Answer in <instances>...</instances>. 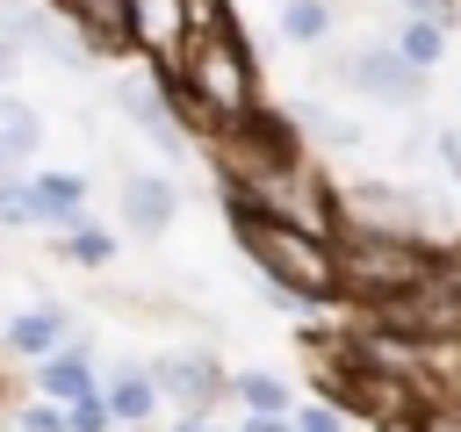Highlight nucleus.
Masks as SVG:
<instances>
[{"label":"nucleus","mask_w":461,"mask_h":432,"mask_svg":"<svg viewBox=\"0 0 461 432\" xmlns=\"http://www.w3.org/2000/svg\"><path fill=\"white\" fill-rule=\"evenodd\" d=\"M166 86H173V108L187 130L216 137L245 115H259V65L245 50V29H202V36H180L173 65H158Z\"/></svg>","instance_id":"f257e3e1"},{"label":"nucleus","mask_w":461,"mask_h":432,"mask_svg":"<svg viewBox=\"0 0 461 432\" xmlns=\"http://www.w3.org/2000/svg\"><path fill=\"white\" fill-rule=\"evenodd\" d=\"M223 209H230V238H238V252L267 274V288L281 295V302H331L339 295V252H331V238H317V230H303V223H281V216H267V209H252V202H230L223 194Z\"/></svg>","instance_id":"f03ea898"},{"label":"nucleus","mask_w":461,"mask_h":432,"mask_svg":"<svg viewBox=\"0 0 461 432\" xmlns=\"http://www.w3.org/2000/svg\"><path fill=\"white\" fill-rule=\"evenodd\" d=\"M331 252H339V295H353L360 310L432 281L447 259L425 245V238H403V230H360V223H339L331 230Z\"/></svg>","instance_id":"7ed1b4c3"},{"label":"nucleus","mask_w":461,"mask_h":432,"mask_svg":"<svg viewBox=\"0 0 461 432\" xmlns=\"http://www.w3.org/2000/svg\"><path fill=\"white\" fill-rule=\"evenodd\" d=\"M115 108H122V122H137L158 151H187V122H180V108H173V86H166V72L144 58L137 72H115Z\"/></svg>","instance_id":"20e7f679"},{"label":"nucleus","mask_w":461,"mask_h":432,"mask_svg":"<svg viewBox=\"0 0 461 432\" xmlns=\"http://www.w3.org/2000/svg\"><path fill=\"white\" fill-rule=\"evenodd\" d=\"M339 79H346L360 101H389V108H411L418 86H425V72H418L396 43H360L353 58H339Z\"/></svg>","instance_id":"39448f33"},{"label":"nucleus","mask_w":461,"mask_h":432,"mask_svg":"<svg viewBox=\"0 0 461 432\" xmlns=\"http://www.w3.org/2000/svg\"><path fill=\"white\" fill-rule=\"evenodd\" d=\"M151 382H158V396H173L180 410H202V418L230 396V382H223V367L209 353H158L151 360Z\"/></svg>","instance_id":"423d86ee"},{"label":"nucleus","mask_w":461,"mask_h":432,"mask_svg":"<svg viewBox=\"0 0 461 432\" xmlns=\"http://www.w3.org/2000/svg\"><path fill=\"white\" fill-rule=\"evenodd\" d=\"M79 43L86 58H122L130 50V0H43Z\"/></svg>","instance_id":"0eeeda50"},{"label":"nucleus","mask_w":461,"mask_h":432,"mask_svg":"<svg viewBox=\"0 0 461 432\" xmlns=\"http://www.w3.org/2000/svg\"><path fill=\"white\" fill-rule=\"evenodd\" d=\"M418 209H425L418 194L382 187V180H353V187H339V223H360V230H403V238H418V230H411Z\"/></svg>","instance_id":"6e6552de"},{"label":"nucleus","mask_w":461,"mask_h":432,"mask_svg":"<svg viewBox=\"0 0 461 432\" xmlns=\"http://www.w3.org/2000/svg\"><path fill=\"white\" fill-rule=\"evenodd\" d=\"M173 216H180V187L166 173H130L122 180V230L130 238H158Z\"/></svg>","instance_id":"1a4fd4ad"},{"label":"nucleus","mask_w":461,"mask_h":432,"mask_svg":"<svg viewBox=\"0 0 461 432\" xmlns=\"http://www.w3.org/2000/svg\"><path fill=\"white\" fill-rule=\"evenodd\" d=\"M180 36H187L180 0H130V50H144L151 65H173Z\"/></svg>","instance_id":"9d476101"},{"label":"nucleus","mask_w":461,"mask_h":432,"mask_svg":"<svg viewBox=\"0 0 461 432\" xmlns=\"http://www.w3.org/2000/svg\"><path fill=\"white\" fill-rule=\"evenodd\" d=\"M36 389H43L50 403H86V396H101V382H94V360H86V346L72 338V346L43 353V360H36Z\"/></svg>","instance_id":"9b49d317"},{"label":"nucleus","mask_w":461,"mask_h":432,"mask_svg":"<svg viewBox=\"0 0 461 432\" xmlns=\"http://www.w3.org/2000/svg\"><path fill=\"white\" fill-rule=\"evenodd\" d=\"M29 194H36V223L43 230H79L86 223V180L79 173H36Z\"/></svg>","instance_id":"f8f14e48"},{"label":"nucleus","mask_w":461,"mask_h":432,"mask_svg":"<svg viewBox=\"0 0 461 432\" xmlns=\"http://www.w3.org/2000/svg\"><path fill=\"white\" fill-rule=\"evenodd\" d=\"M65 338H72V310H58V302H43V310H22V317L7 324V353H29V360L58 353Z\"/></svg>","instance_id":"ddd939ff"},{"label":"nucleus","mask_w":461,"mask_h":432,"mask_svg":"<svg viewBox=\"0 0 461 432\" xmlns=\"http://www.w3.org/2000/svg\"><path fill=\"white\" fill-rule=\"evenodd\" d=\"M101 403H108L115 425H144V418L158 410V382H151V367H115V374L101 382Z\"/></svg>","instance_id":"4468645a"},{"label":"nucleus","mask_w":461,"mask_h":432,"mask_svg":"<svg viewBox=\"0 0 461 432\" xmlns=\"http://www.w3.org/2000/svg\"><path fill=\"white\" fill-rule=\"evenodd\" d=\"M36 151H43V115H36L22 94L0 86V166H22V158H36Z\"/></svg>","instance_id":"2eb2a0df"},{"label":"nucleus","mask_w":461,"mask_h":432,"mask_svg":"<svg viewBox=\"0 0 461 432\" xmlns=\"http://www.w3.org/2000/svg\"><path fill=\"white\" fill-rule=\"evenodd\" d=\"M396 50H403L418 72H432V65L447 58V22H432V14H403V29H396Z\"/></svg>","instance_id":"dca6fc26"},{"label":"nucleus","mask_w":461,"mask_h":432,"mask_svg":"<svg viewBox=\"0 0 461 432\" xmlns=\"http://www.w3.org/2000/svg\"><path fill=\"white\" fill-rule=\"evenodd\" d=\"M230 396H238L245 410H267V418H288V410H295V403H288V382H274V374H259V367L230 374Z\"/></svg>","instance_id":"f3484780"},{"label":"nucleus","mask_w":461,"mask_h":432,"mask_svg":"<svg viewBox=\"0 0 461 432\" xmlns=\"http://www.w3.org/2000/svg\"><path fill=\"white\" fill-rule=\"evenodd\" d=\"M281 36L288 43H324L331 36V0H281Z\"/></svg>","instance_id":"a211bd4d"},{"label":"nucleus","mask_w":461,"mask_h":432,"mask_svg":"<svg viewBox=\"0 0 461 432\" xmlns=\"http://www.w3.org/2000/svg\"><path fill=\"white\" fill-rule=\"evenodd\" d=\"M0 230H36V194H29V180H7V173H0Z\"/></svg>","instance_id":"6ab92c4d"},{"label":"nucleus","mask_w":461,"mask_h":432,"mask_svg":"<svg viewBox=\"0 0 461 432\" xmlns=\"http://www.w3.org/2000/svg\"><path fill=\"white\" fill-rule=\"evenodd\" d=\"M65 259H79V266H108V259H115V238L94 230V223H79V230H65Z\"/></svg>","instance_id":"aec40b11"},{"label":"nucleus","mask_w":461,"mask_h":432,"mask_svg":"<svg viewBox=\"0 0 461 432\" xmlns=\"http://www.w3.org/2000/svg\"><path fill=\"white\" fill-rule=\"evenodd\" d=\"M180 14H187V36H202V29H230V22H238L230 0H180Z\"/></svg>","instance_id":"412c9836"},{"label":"nucleus","mask_w":461,"mask_h":432,"mask_svg":"<svg viewBox=\"0 0 461 432\" xmlns=\"http://www.w3.org/2000/svg\"><path fill=\"white\" fill-rule=\"evenodd\" d=\"M310 130H317L324 144H339V151H353V144H360V122H346V115H324V108H310Z\"/></svg>","instance_id":"4be33fe9"},{"label":"nucleus","mask_w":461,"mask_h":432,"mask_svg":"<svg viewBox=\"0 0 461 432\" xmlns=\"http://www.w3.org/2000/svg\"><path fill=\"white\" fill-rule=\"evenodd\" d=\"M288 425H295V432H346L339 403H303V410H288Z\"/></svg>","instance_id":"5701e85b"},{"label":"nucleus","mask_w":461,"mask_h":432,"mask_svg":"<svg viewBox=\"0 0 461 432\" xmlns=\"http://www.w3.org/2000/svg\"><path fill=\"white\" fill-rule=\"evenodd\" d=\"M22 432H72V418H65V403H50V396H43V403H29V410H22Z\"/></svg>","instance_id":"b1692460"},{"label":"nucleus","mask_w":461,"mask_h":432,"mask_svg":"<svg viewBox=\"0 0 461 432\" xmlns=\"http://www.w3.org/2000/svg\"><path fill=\"white\" fill-rule=\"evenodd\" d=\"M418 425H425V432H461V410H447V403H418Z\"/></svg>","instance_id":"393cba45"},{"label":"nucleus","mask_w":461,"mask_h":432,"mask_svg":"<svg viewBox=\"0 0 461 432\" xmlns=\"http://www.w3.org/2000/svg\"><path fill=\"white\" fill-rule=\"evenodd\" d=\"M14 72H22V43H14V36H0V86H7Z\"/></svg>","instance_id":"a878e982"},{"label":"nucleus","mask_w":461,"mask_h":432,"mask_svg":"<svg viewBox=\"0 0 461 432\" xmlns=\"http://www.w3.org/2000/svg\"><path fill=\"white\" fill-rule=\"evenodd\" d=\"M439 151H447V173L461 180V130H439Z\"/></svg>","instance_id":"bb28decb"},{"label":"nucleus","mask_w":461,"mask_h":432,"mask_svg":"<svg viewBox=\"0 0 461 432\" xmlns=\"http://www.w3.org/2000/svg\"><path fill=\"white\" fill-rule=\"evenodd\" d=\"M238 432H295V425H288V418H267V410H252Z\"/></svg>","instance_id":"cd10ccee"},{"label":"nucleus","mask_w":461,"mask_h":432,"mask_svg":"<svg viewBox=\"0 0 461 432\" xmlns=\"http://www.w3.org/2000/svg\"><path fill=\"white\" fill-rule=\"evenodd\" d=\"M173 432H216V425H209L202 410H180V418H173Z\"/></svg>","instance_id":"c85d7f7f"},{"label":"nucleus","mask_w":461,"mask_h":432,"mask_svg":"<svg viewBox=\"0 0 461 432\" xmlns=\"http://www.w3.org/2000/svg\"><path fill=\"white\" fill-rule=\"evenodd\" d=\"M0 403H7V382H0Z\"/></svg>","instance_id":"c756f323"},{"label":"nucleus","mask_w":461,"mask_h":432,"mask_svg":"<svg viewBox=\"0 0 461 432\" xmlns=\"http://www.w3.org/2000/svg\"><path fill=\"white\" fill-rule=\"evenodd\" d=\"M0 173H7V166H0Z\"/></svg>","instance_id":"7c9ffc66"}]
</instances>
